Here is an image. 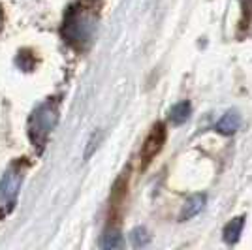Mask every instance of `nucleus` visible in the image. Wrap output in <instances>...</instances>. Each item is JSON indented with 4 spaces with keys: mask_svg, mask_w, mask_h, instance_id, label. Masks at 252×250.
Masks as SVG:
<instances>
[{
    "mask_svg": "<svg viewBox=\"0 0 252 250\" xmlns=\"http://www.w3.org/2000/svg\"><path fill=\"white\" fill-rule=\"evenodd\" d=\"M59 121V105L53 100H47L40 104L34 113L31 115V121H29V136L31 141L34 143V147L43 149V145L47 143V137L53 132V128L57 126Z\"/></svg>",
    "mask_w": 252,
    "mask_h": 250,
    "instance_id": "1",
    "label": "nucleus"
},
{
    "mask_svg": "<svg viewBox=\"0 0 252 250\" xmlns=\"http://www.w3.org/2000/svg\"><path fill=\"white\" fill-rule=\"evenodd\" d=\"M96 29V19L87 13V11H81L77 8H72L68 11L66 19H64V38L70 45H74L77 49H83L87 43L91 42L93 34H94Z\"/></svg>",
    "mask_w": 252,
    "mask_h": 250,
    "instance_id": "2",
    "label": "nucleus"
},
{
    "mask_svg": "<svg viewBox=\"0 0 252 250\" xmlns=\"http://www.w3.org/2000/svg\"><path fill=\"white\" fill-rule=\"evenodd\" d=\"M23 175H25V167L19 162H15L6 169L4 177L0 179V219L8 217L15 207Z\"/></svg>",
    "mask_w": 252,
    "mask_h": 250,
    "instance_id": "3",
    "label": "nucleus"
},
{
    "mask_svg": "<svg viewBox=\"0 0 252 250\" xmlns=\"http://www.w3.org/2000/svg\"><path fill=\"white\" fill-rule=\"evenodd\" d=\"M164 141H166V130H164V125L158 123V125L153 126L151 134L147 136L145 143L141 147V160H143V164H149L162 151Z\"/></svg>",
    "mask_w": 252,
    "mask_h": 250,
    "instance_id": "4",
    "label": "nucleus"
},
{
    "mask_svg": "<svg viewBox=\"0 0 252 250\" xmlns=\"http://www.w3.org/2000/svg\"><path fill=\"white\" fill-rule=\"evenodd\" d=\"M239 126H241V115L237 113L235 109H231V111H226L222 115L220 121L217 123L215 128L222 136H231V134H235L239 130Z\"/></svg>",
    "mask_w": 252,
    "mask_h": 250,
    "instance_id": "5",
    "label": "nucleus"
},
{
    "mask_svg": "<svg viewBox=\"0 0 252 250\" xmlns=\"http://www.w3.org/2000/svg\"><path fill=\"white\" fill-rule=\"evenodd\" d=\"M205 196L203 194H196V196H192V198L187 199V203H185V207L181 211V220H190L194 219L196 215H200L203 207H205Z\"/></svg>",
    "mask_w": 252,
    "mask_h": 250,
    "instance_id": "6",
    "label": "nucleus"
},
{
    "mask_svg": "<svg viewBox=\"0 0 252 250\" xmlns=\"http://www.w3.org/2000/svg\"><path fill=\"white\" fill-rule=\"evenodd\" d=\"M243 228H245V217H237V219L230 220L224 228V241L228 245H235L241 237Z\"/></svg>",
    "mask_w": 252,
    "mask_h": 250,
    "instance_id": "7",
    "label": "nucleus"
},
{
    "mask_svg": "<svg viewBox=\"0 0 252 250\" xmlns=\"http://www.w3.org/2000/svg\"><path fill=\"white\" fill-rule=\"evenodd\" d=\"M190 117V104L189 102H179L171 107V111H169V119H171V123L173 125H183V123H187Z\"/></svg>",
    "mask_w": 252,
    "mask_h": 250,
    "instance_id": "8",
    "label": "nucleus"
},
{
    "mask_svg": "<svg viewBox=\"0 0 252 250\" xmlns=\"http://www.w3.org/2000/svg\"><path fill=\"white\" fill-rule=\"evenodd\" d=\"M102 247L104 249H121L123 247V235L117 229L107 231L104 235V241H102Z\"/></svg>",
    "mask_w": 252,
    "mask_h": 250,
    "instance_id": "9",
    "label": "nucleus"
},
{
    "mask_svg": "<svg viewBox=\"0 0 252 250\" xmlns=\"http://www.w3.org/2000/svg\"><path fill=\"white\" fill-rule=\"evenodd\" d=\"M130 239H132V245L134 247H145L149 243V235L145 228H136L132 233H130Z\"/></svg>",
    "mask_w": 252,
    "mask_h": 250,
    "instance_id": "10",
    "label": "nucleus"
},
{
    "mask_svg": "<svg viewBox=\"0 0 252 250\" xmlns=\"http://www.w3.org/2000/svg\"><path fill=\"white\" fill-rule=\"evenodd\" d=\"M2 23H4V15H2V8H0V29H2Z\"/></svg>",
    "mask_w": 252,
    "mask_h": 250,
    "instance_id": "11",
    "label": "nucleus"
}]
</instances>
